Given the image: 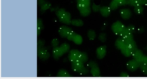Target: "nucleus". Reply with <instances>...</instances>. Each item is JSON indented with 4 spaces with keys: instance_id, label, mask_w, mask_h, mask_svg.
I'll list each match as a JSON object with an SVG mask.
<instances>
[{
    "instance_id": "1",
    "label": "nucleus",
    "mask_w": 147,
    "mask_h": 79,
    "mask_svg": "<svg viewBox=\"0 0 147 79\" xmlns=\"http://www.w3.org/2000/svg\"><path fill=\"white\" fill-rule=\"evenodd\" d=\"M55 13L60 22L68 25L71 24V14L70 12L66 11L65 8H59L55 12Z\"/></svg>"
},
{
    "instance_id": "2",
    "label": "nucleus",
    "mask_w": 147,
    "mask_h": 79,
    "mask_svg": "<svg viewBox=\"0 0 147 79\" xmlns=\"http://www.w3.org/2000/svg\"><path fill=\"white\" fill-rule=\"evenodd\" d=\"M73 71L75 72L84 75L88 74L90 73V70L84 66L83 63L78 60L71 62Z\"/></svg>"
},
{
    "instance_id": "3",
    "label": "nucleus",
    "mask_w": 147,
    "mask_h": 79,
    "mask_svg": "<svg viewBox=\"0 0 147 79\" xmlns=\"http://www.w3.org/2000/svg\"><path fill=\"white\" fill-rule=\"evenodd\" d=\"M50 48L45 46L37 47V56L40 60L45 61L48 60L50 56L49 50Z\"/></svg>"
},
{
    "instance_id": "4",
    "label": "nucleus",
    "mask_w": 147,
    "mask_h": 79,
    "mask_svg": "<svg viewBox=\"0 0 147 79\" xmlns=\"http://www.w3.org/2000/svg\"><path fill=\"white\" fill-rule=\"evenodd\" d=\"M138 49L137 45L126 44L125 47L121 49L122 54L126 57H132L134 52Z\"/></svg>"
},
{
    "instance_id": "5",
    "label": "nucleus",
    "mask_w": 147,
    "mask_h": 79,
    "mask_svg": "<svg viewBox=\"0 0 147 79\" xmlns=\"http://www.w3.org/2000/svg\"><path fill=\"white\" fill-rule=\"evenodd\" d=\"M126 26L121 21L118 20L112 24L111 29L116 35H119L126 28Z\"/></svg>"
},
{
    "instance_id": "6",
    "label": "nucleus",
    "mask_w": 147,
    "mask_h": 79,
    "mask_svg": "<svg viewBox=\"0 0 147 79\" xmlns=\"http://www.w3.org/2000/svg\"><path fill=\"white\" fill-rule=\"evenodd\" d=\"M140 65V63L133 59L128 61L126 65L128 71L132 72L136 71L139 68Z\"/></svg>"
},
{
    "instance_id": "7",
    "label": "nucleus",
    "mask_w": 147,
    "mask_h": 79,
    "mask_svg": "<svg viewBox=\"0 0 147 79\" xmlns=\"http://www.w3.org/2000/svg\"><path fill=\"white\" fill-rule=\"evenodd\" d=\"M121 38L125 41V43L134 39L133 34L130 31L127 27L118 36Z\"/></svg>"
},
{
    "instance_id": "8",
    "label": "nucleus",
    "mask_w": 147,
    "mask_h": 79,
    "mask_svg": "<svg viewBox=\"0 0 147 79\" xmlns=\"http://www.w3.org/2000/svg\"><path fill=\"white\" fill-rule=\"evenodd\" d=\"M73 31L72 29L68 26L63 25L59 28L58 32L61 38H67L69 34Z\"/></svg>"
},
{
    "instance_id": "9",
    "label": "nucleus",
    "mask_w": 147,
    "mask_h": 79,
    "mask_svg": "<svg viewBox=\"0 0 147 79\" xmlns=\"http://www.w3.org/2000/svg\"><path fill=\"white\" fill-rule=\"evenodd\" d=\"M80 52L78 50L76 49H72L69 51L67 56L69 61L71 63L78 60Z\"/></svg>"
},
{
    "instance_id": "10",
    "label": "nucleus",
    "mask_w": 147,
    "mask_h": 79,
    "mask_svg": "<svg viewBox=\"0 0 147 79\" xmlns=\"http://www.w3.org/2000/svg\"><path fill=\"white\" fill-rule=\"evenodd\" d=\"M119 12L121 17L125 20L129 19L132 15V11L129 8L121 9L119 10Z\"/></svg>"
},
{
    "instance_id": "11",
    "label": "nucleus",
    "mask_w": 147,
    "mask_h": 79,
    "mask_svg": "<svg viewBox=\"0 0 147 79\" xmlns=\"http://www.w3.org/2000/svg\"><path fill=\"white\" fill-rule=\"evenodd\" d=\"M107 47L105 45L101 46L97 49L96 53L98 59L101 60L105 58L107 52Z\"/></svg>"
},
{
    "instance_id": "12",
    "label": "nucleus",
    "mask_w": 147,
    "mask_h": 79,
    "mask_svg": "<svg viewBox=\"0 0 147 79\" xmlns=\"http://www.w3.org/2000/svg\"><path fill=\"white\" fill-rule=\"evenodd\" d=\"M53 56L54 59L56 60H59L64 54L59 47L53 48L52 50Z\"/></svg>"
},
{
    "instance_id": "13",
    "label": "nucleus",
    "mask_w": 147,
    "mask_h": 79,
    "mask_svg": "<svg viewBox=\"0 0 147 79\" xmlns=\"http://www.w3.org/2000/svg\"><path fill=\"white\" fill-rule=\"evenodd\" d=\"M111 11L109 7L102 6L101 7L99 12L103 17H107L110 15Z\"/></svg>"
},
{
    "instance_id": "14",
    "label": "nucleus",
    "mask_w": 147,
    "mask_h": 79,
    "mask_svg": "<svg viewBox=\"0 0 147 79\" xmlns=\"http://www.w3.org/2000/svg\"><path fill=\"white\" fill-rule=\"evenodd\" d=\"M126 43L122 38L118 37L116 40L115 45V48L119 50L122 49L125 46Z\"/></svg>"
},
{
    "instance_id": "15",
    "label": "nucleus",
    "mask_w": 147,
    "mask_h": 79,
    "mask_svg": "<svg viewBox=\"0 0 147 79\" xmlns=\"http://www.w3.org/2000/svg\"><path fill=\"white\" fill-rule=\"evenodd\" d=\"M90 73L94 77H101V72L98 65H95L92 67L90 70Z\"/></svg>"
},
{
    "instance_id": "16",
    "label": "nucleus",
    "mask_w": 147,
    "mask_h": 79,
    "mask_svg": "<svg viewBox=\"0 0 147 79\" xmlns=\"http://www.w3.org/2000/svg\"><path fill=\"white\" fill-rule=\"evenodd\" d=\"M56 76L58 77H73V76L66 69H62L58 71Z\"/></svg>"
},
{
    "instance_id": "17",
    "label": "nucleus",
    "mask_w": 147,
    "mask_h": 79,
    "mask_svg": "<svg viewBox=\"0 0 147 79\" xmlns=\"http://www.w3.org/2000/svg\"><path fill=\"white\" fill-rule=\"evenodd\" d=\"M37 23V36L38 37L40 36L42 31L44 29V26L41 18L38 19Z\"/></svg>"
},
{
    "instance_id": "18",
    "label": "nucleus",
    "mask_w": 147,
    "mask_h": 79,
    "mask_svg": "<svg viewBox=\"0 0 147 79\" xmlns=\"http://www.w3.org/2000/svg\"><path fill=\"white\" fill-rule=\"evenodd\" d=\"M88 59L89 57L88 54L85 52L81 51L78 60L84 64L88 62Z\"/></svg>"
},
{
    "instance_id": "19",
    "label": "nucleus",
    "mask_w": 147,
    "mask_h": 79,
    "mask_svg": "<svg viewBox=\"0 0 147 79\" xmlns=\"http://www.w3.org/2000/svg\"><path fill=\"white\" fill-rule=\"evenodd\" d=\"M144 54L142 50L137 49L134 52L132 57L133 59L137 60Z\"/></svg>"
},
{
    "instance_id": "20",
    "label": "nucleus",
    "mask_w": 147,
    "mask_h": 79,
    "mask_svg": "<svg viewBox=\"0 0 147 79\" xmlns=\"http://www.w3.org/2000/svg\"><path fill=\"white\" fill-rule=\"evenodd\" d=\"M144 8L143 6L138 5L134 7V12L137 15H141L143 14Z\"/></svg>"
},
{
    "instance_id": "21",
    "label": "nucleus",
    "mask_w": 147,
    "mask_h": 79,
    "mask_svg": "<svg viewBox=\"0 0 147 79\" xmlns=\"http://www.w3.org/2000/svg\"><path fill=\"white\" fill-rule=\"evenodd\" d=\"M81 16L83 17L89 16L91 13V8L90 7H87L83 10L80 11Z\"/></svg>"
},
{
    "instance_id": "22",
    "label": "nucleus",
    "mask_w": 147,
    "mask_h": 79,
    "mask_svg": "<svg viewBox=\"0 0 147 79\" xmlns=\"http://www.w3.org/2000/svg\"><path fill=\"white\" fill-rule=\"evenodd\" d=\"M51 4L50 2H47L42 5L40 8V12L42 14L44 13L47 10L50 9L51 7Z\"/></svg>"
},
{
    "instance_id": "23",
    "label": "nucleus",
    "mask_w": 147,
    "mask_h": 79,
    "mask_svg": "<svg viewBox=\"0 0 147 79\" xmlns=\"http://www.w3.org/2000/svg\"><path fill=\"white\" fill-rule=\"evenodd\" d=\"M64 54L67 53L70 51V46L68 43L65 42L63 43L59 46Z\"/></svg>"
},
{
    "instance_id": "24",
    "label": "nucleus",
    "mask_w": 147,
    "mask_h": 79,
    "mask_svg": "<svg viewBox=\"0 0 147 79\" xmlns=\"http://www.w3.org/2000/svg\"><path fill=\"white\" fill-rule=\"evenodd\" d=\"M73 41L76 45H80L82 43L83 39L80 35L76 34Z\"/></svg>"
},
{
    "instance_id": "25",
    "label": "nucleus",
    "mask_w": 147,
    "mask_h": 79,
    "mask_svg": "<svg viewBox=\"0 0 147 79\" xmlns=\"http://www.w3.org/2000/svg\"><path fill=\"white\" fill-rule=\"evenodd\" d=\"M71 24L77 27H82L84 25V23L80 19H73L72 20Z\"/></svg>"
},
{
    "instance_id": "26",
    "label": "nucleus",
    "mask_w": 147,
    "mask_h": 79,
    "mask_svg": "<svg viewBox=\"0 0 147 79\" xmlns=\"http://www.w3.org/2000/svg\"><path fill=\"white\" fill-rule=\"evenodd\" d=\"M87 36L88 38L90 40H93L96 38V33L94 30L90 29L88 31Z\"/></svg>"
},
{
    "instance_id": "27",
    "label": "nucleus",
    "mask_w": 147,
    "mask_h": 79,
    "mask_svg": "<svg viewBox=\"0 0 147 79\" xmlns=\"http://www.w3.org/2000/svg\"><path fill=\"white\" fill-rule=\"evenodd\" d=\"M109 7L111 11H115L117 9L119 6L117 2L115 0H112L109 5Z\"/></svg>"
},
{
    "instance_id": "28",
    "label": "nucleus",
    "mask_w": 147,
    "mask_h": 79,
    "mask_svg": "<svg viewBox=\"0 0 147 79\" xmlns=\"http://www.w3.org/2000/svg\"><path fill=\"white\" fill-rule=\"evenodd\" d=\"M136 61L140 65L147 66V56L144 54L140 58Z\"/></svg>"
},
{
    "instance_id": "29",
    "label": "nucleus",
    "mask_w": 147,
    "mask_h": 79,
    "mask_svg": "<svg viewBox=\"0 0 147 79\" xmlns=\"http://www.w3.org/2000/svg\"><path fill=\"white\" fill-rule=\"evenodd\" d=\"M107 34L105 32L100 33L99 36V40L103 43L105 42L107 40Z\"/></svg>"
},
{
    "instance_id": "30",
    "label": "nucleus",
    "mask_w": 147,
    "mask_h": 79,
    "mask_svg": "<svg viewBox=\"0 0 147 79\" xmlns=\"http://www.w3.org/2000/svg\"><path fill=\"white\" fill-rule=\"evenodd\" d=\"M126 27L128 30L131 33L133 34L136 33V30L135 26L133 24H129Z\"/></svg>"
},
{
    "instance_id": "31",
    "label": "nucleus",
    "mask_w": 147,
    "mask_h": 79,
    "mask_svg": "<svg viewBox=\"0 0 147 79\" xmlns=\"http://www.w3.org/2000/svg\"><path fill=\"white\" fill-rule=\"evenodd\" d=\"M128 5L134 7L140 5L138 3L137 0H127Z\"/></svg>"
},
{
    "instance_id": "32",
    "label": "nucleus",
    "mask_w": 147,
    "mask_h": 79,
    "mask_svg": "<svg viewBox=\"0 0 147 79\" xmlns=\"http://www.w3.org/2000/svg\"><path fill=\"white\" fill-rule=\"evenodd\" d=\"M101 7V6L100 5H97L94 3L92 6V10L93 12L95 13L100 12Z\"/></svg>"
},
{
    "instance_id": "33",
    "label": "nucleus",
    "mask_w": 147,
    "mask_h": 79,
    "mask_svg": "<svg viewBox=\"0 0 147 79\" xmlns=\"http://www.w3.org/2000/svg\"><path fill=\"white\" fill-rule=\"evenodd\" d=\"M59 44V41L57 38H54L51 41V46L53 48L58 47Z\"/></svg>"
},
{
    "instance_id": "34",
    "label": "nucleus",
    "mask_w": 147,
    "mask_h": 79,
    "mask_svg": "<svg viewBox=\"0 0 147 79\" xmlns=\"http://www.w3.org/2000/svg\"><path fill=\"white\" fill-rule=\"evenodd\" d=\"M76 7L79 12L87 7L82 3L80 1L77 3Z\"/></svg>"
},
{
    "instance_id": "35",
    "label": "nucleus",
    "mask_w": 147,
    "mask_h": 79,
    "mask_svg": "<svg viewBox=\"0 0 147 79\" xmlns=\"http://www.w3.org/2000/svg\"><path fill=\"white\" fill-rule=\"evenodd\" d=\"M98 64L96 61L90 60L86 65V67L89 69H90L92 67Z\"/></svg>"
},
{
    "instance_id": "36",
    "label": "nucleus",
    "mask_w": 147,
    "mask_h": 79,
    "mask_svg": "<svg viewBox=\"0 0 147 79\" xmlns=\"http://www.w3.org/2000/svg\"><path fill=\"white\" fill-rule=\"evenodd\" d=\"M139 68L142 73L144 75L147 76V66L140 65Z\"/></svg>"
},
{
    "instance_id": "37",
    "label": "nucleus",
    "mask_w": 147,
    "mask_h": 79,
    "mask_svg": "<svg viewBox=\"0 0 147 79\" xmlns=\"http://www.w3.org/2000/svg\"><path fill=\"white\" fill-rule=\"evenodd\" d=\"M76 34L75 32L73 30L69 34L67 38L69 41H73Z\"/></svg>"
},
{
    "instance_id": "38",
    "label": "nucleus",
    "mask_w": 147,
    "mask_h": 79,
    "mask_svg": "<svg viewBox=\"0 0 147 79\" xmlns=\"http://www.w3.org/2000/svg\"><path fill=\"white\" fill-rule=\"evenodd\" d=\"M45 41L43 39H40L37 41V47H41L44 46L45 45Z\"/></svg>"
},
{
    "instance_id": "39",
    "label": "nucleus",
    "mask_w": 147,
    "mask_h": 79,
    "mask_svg": "<svg viewBox=\"0 0 147 79\" xmlns=\"http://www.w3.org/2000/svg\"><path fill=\"white\" fill-rule=\"evenodd\" d=\"M80 2L82 3L86 7L90 6L91 0H80Z\"/></svg>"
},
{
    "instance_id": "40",
    "label": "nucleus",
    "mask_w": 147,
    "mask_h": 79,
    "mask_svg": "<svg viewBox=\"0 0 147 79\" xmlns=\"http://www.w3.org/2000/svg\"><path fill=\"white\" fill-rule=\"evenodd\" d=\"M145 31V28L144 26H142L136 30V33L139 34H142Z\"/></svg>"
},
{
    "instance_id": "41",
    "label": "nucleus",
    "mask_w": 147,
    "mask_h": 79,
    "mask_svg": "<svg viewBox=\"0 0 147 79\" xmlns=\"http://www.w3.org/2000/svg\"><path fill=\"white\" fill-rule=\"evenodd\" d=\"M119 6H125L128 5L127 0H122L118 3Z\"/></svg>"
},
{
    "instance_id": "42",
    "label": "nucleus",
    "mask_w": 147,
    "mask_h": 79,
    "mask_svg": "<svg viewBox=\"0 0 147 79\" xmlns=\"http://www.w3.org/2000/svg\"><path fill=\"white\" fill-rule=\"evenodd\" d=\"M138 3L140 5L142 6L147 5V0H137Z\"/></svg>"
},
{
    "instance_id": "43",
    "label": "nucleus",
    "mask_w": 147,
    "mask_h": 79,
    "mask_svg": "<svg viewBox=\"0 0 147 79\" xmlns=\"http://www.w3.org/2000/svg\"><path fill=\"white\" fill-rule=\"evenodd\" d=\"M47 2L46 0H37V5L38 6L40 7Z\"/></svg>"
},
{
    "instance_id": "44",
    "label": "nucleus",
    "mask_w": 147,
    "mask_h": 79,
    "mask_svg": "<svg viewBox=\"0 0 147 79\" xmlns=\"http://www.w3.org/2000/svg\"><path fill=\"white\" fill-rule=\"evenodd\" d=\"M129 76V75L128 73L125 72H122L120 74L119 77H127Z\"/></svg>"
},
{
    "instance_id": "45",
    "label": "nucleus",
    "mask_w": 147,
    "mask_h": 79,
    "mask_svg": "<svg viewBox=\"0 0 147 79\" xmlns=\"http://www.w3.org/2000/svg\"><path fill=\"white\" fill-rule=\"evenodd\" d=\"M108 24L107 22H106L105 23L103 24V25L102 26L101 28V29L102 31L105 30L107 28V26Z\"/></svg>"
},
{
    "instance_id": "46",
    "label": "nucleus",
    "mask_w": 147,
    "mask_h": 79,
    "mask_svg": "<svg viewBox=\"0 0 147 79\" xmlns=\"http://www.w3.org/2000/svg\"><path fill=\"white\" fill-rule=\"evenodd\" d=\"M59 8L58 7H51L50 10L51 12H55Z\"/></svg>"
},
{
    "instance_id": "47",
    "label": "nucleus",
    "mask_w": 147,
    "mask_h": 79,
    "mask_svg": "<svg viewBox=\"0 0 147 79\" xmlns=\"http://www.w3.org/2000/svg\"><path fill=\"white\" fill-rule=\"evenodd\" d=\"M115 1L118 3L121 1H122V0H115Z\"/></svg>"
},
{
    "instance_id": "48",
    "label": "nucleus",
    "mask_w": 147,
    "mask_h": 79,
    "mask_svg": "<svg viewBox=\"0 0 147 79\" xmlns=\"http://www.w3.org/2000/svg\"><path fill=\"white\" fill-rule=\"evenodd\" d=\"M76 2V3H77V2H79V1H80V0H75Z\"/></svg>"
},
{
    "instance_id": "49",
    "label": "nucleus",
    "mask_w": 147,
    "mask_h": 79,
    "mask_svg": "<svg viewBox=\"0 0 147 79\" xmlns=\"http://www.w3.org/2000/svg\"><path fill=\"white\" fill-rule=\"evenodd\" d=\"M146 50L147 51V45L146 47Z\"/></svg>"
},
{
    "instance_id": "50",
    "label": "nucleus",
    "mask_w": 147,
    "mask_h": 79,
    "mask_svg": "<svg viewBox=\"0 0 147 79\" xmlns=\"http://www.w3.org/2000/svg\"><path fill=\"white\" fill-rule=\"evenodd\" d=\"M92 1H94V0H92Z\"/></svg>"
},
{
    "instance_id": "51",
    "label": "nucleus",
    "mask_w": 147,
    "mask_h": 79,
    "mask_svg": "<svg viewBox=\"0 0 147 79\" xmlns=\"http://www.w3.org/2000/svg\"></svg>"
}]
</instances>
